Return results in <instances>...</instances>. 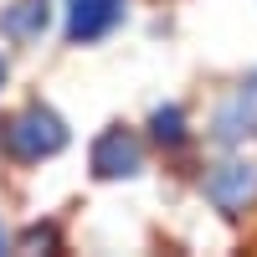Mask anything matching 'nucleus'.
<instances>
[{"label": "nucleus", "instance_id": "7ed1b4c3", "mask_svg": "<svg viewBox=\"0 0 257 257\" xmlns=\"http://www.w3.org/2000/svg\"><path fill=\"white\" fill-rule=\"evenodd\" d=\"M252 134H257V72L221 103V113H216V144H242Z\"/></svg>", "mask_w": 257, "mask_h": 257}, {"label": "nucleus", "instance_id": "6e6552de", "mask_svg": "<svg viewBox=\"0 0 257 257\" xmlns=\"http://www.w3.org/2000/svg\"><path fill=\"white\" fill-rule=\"evenodd\" d=\"M41 247H57V226H26L21 231V252H41Z\"/></svg>", "mask_w": 257, "mask_h": 257}, {"label": "nucleus", "instance_id": "9d476101", "mask_svg": "<svg viewBox=\"0 0 257 257\" xmlns=\"http://www.w3.org/2000/svg\"><path fill=\"white\" fill-rule=\"evenodd\" d=\"M0 82H6V62H0Z\"/></svg>", "mask_w": 257, "mask_h": 257}, {"label": "nucleus", "instance_id": "f257e3e1", "mask_svg": "<svg viewBox=\"0 0 257 257\" xmlns=\"http://www.w3.org/2000/svg\"><path fill=\"white\" fill-rule=\"evenodd\" d=\"M6 149L16 160H26V165H36V160H52V155H62L67 149V123H62L52 108H41V103H31V108H21V113H11V123H6Z\"/></svg>", "mask_w": 257, "mask_h": 257}, {"label": "nucleus", "instance_id": "423d86ee", "mask_svg": "<svg viewBox=\"0 0 257 257\" xmlns=\"http://www.w3.org/2000/svg\"><path fill=\"white\" fill-rule=\"evenodd\" d=\"M0 31L16 36V41H31L47 31V0H16V6L0 16Z\"/></svg>", "mask_w": 257, "mask_h": 257}, {"label": "nucleus", "instance_id": "39448f33", "mask_svg": "<svg viewBox=\"0 0 257 257\" xmlns=\"http://www.w3.org/2000/svg\"><path fill=\"white\" fill-rule=\"evenodd\" d=\"M123 0H72L67 6V36L72 41H98L118 26Z\"/></svg>", "mask_w": 257, "mask_h": 257}, {"label": "nucleus", "instance_id": "1a4fd4ad", "mask_svg": "<svg viewBox=\"0 0 257 257\" xmlns=\"http://www.w3.org/2000/svg\"><path fill=\"white\" fill-rule=\"evenodd\" d=\"M0 252H6V226H0Z\"/></svg>", "mask_w": 257, "mask_h": 257}, {"label": "nucleus", "instance_id": "f03ea898", "mask_svg": "<svg viewBox=\"0 0 257 257\" xmlns=\"http://www.w3.org/2000/svg\"><path fill=\"white\" fill-rule=\"evenodd\" d=\"M144 170V144L134 128H103L93 144V175L98 180H128Z\"/></svg>", "mask_w": 257, "mask_h": 257}, {"label": "nucleus", "instance_id": "0eeeda50", "mask_svg": "<svg viewBox=\"0 0 257 257\" xmlns=\"http://www.w3.org/2000/svg\"><path fill=\"white\" fill-rule=\"evenodd\" d=\"M149 128H155V139L170 144V149L185 144V113H180V108H160L155 118H149Z\"/></svg>", "mask_w": 257, "mask_h": 257}, {"label": "nucleus", "instance_id": "20e7f679", "mask_svg": "<svg viewBox=\"0 0 257 257\" xmlns=\"http://www.w3.org/2000/svg\"><path fill=\"white\" fill-rule=\"evenodd\" d=\"M206 196L216 201L221 211H242V206L257 196V165L231 160V165H221V170H211V175H206Z\"/></svg>", "mask_w": 257, "mask_h": 257}]
</instances>
